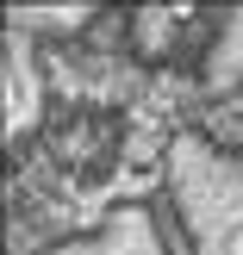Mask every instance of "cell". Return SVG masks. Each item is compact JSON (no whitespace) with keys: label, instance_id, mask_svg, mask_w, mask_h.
Instances as JSON below:
<instances>
[{"label":"cell","instance_id":"2","mask_svg":"<svg viewBox=\"0 0 243 255\" xmlns=\"http://www.w3.org/2000/svg\"><path fill=\"white\" fill-rule=\"evenodd\" d=\"M231 255H243V237H237V243H231Z\"/></svg>","mask_w":243,"mask_h":255},{"label":"cell","instance_id":"1","mask_svg":"<svg viewBox=\"0 0 243 255\" xmlns=\"http://www.w3.org/2000/svg\"><path fill=\"white\" fill-rule=\"evenodd\" d=\"M206 131L219 137L225 149H237V143H243V100H225V106H212V112H206Z\"/></svg>","mask_w":243,"mask_h":255}]
</instances>
